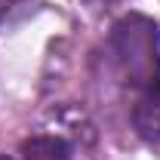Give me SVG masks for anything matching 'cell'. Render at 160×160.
Returning <instances> with one entry per match:
<instances>
[{
  "mask_svg": "<svg viewBox=\"0 0 160 160\" xmlns=\"http://www.w3.org/2000/svg\"><path fill=\"white\" fill-rule=\"evenodd\" d=\"M22 160H71L68 142L59 136H31L22 142Z\"/></svg>",
  "mask_w": 160,
  "mask_h": 160,
  "instance_id": "cell-3",
  "label": "cell"
},
{
  "mask_svg": "<svg viewBox=\"0 0 160 160\" xmlns=\"http://www.w3.org/2000/svg\"><path fill=\"white\" fill-rule=\"evenodd\" d=\"M132 123L145 142H160V71L142 89V99L132 111Z\"/></svg>",
  "mask_w": 160,
  "mask_h": 160,
  "instance_id": "cell-2",
  "label": "cell"
},
{
  "mask_svg": "<svg viewBox=\"0 0 160 160\" xmlns=\"http://www.w3.org/2000/svg\"><path fill=\"white\" fill-rule=\"evenodd\" d=\"M0 160H12V157H6V154H3V157H0Z\"/></svg>",
  "mask_w": 160,
  "mask_h": 160,
  "instance_id": "cell-4",
  "label": "cell"
},
{
  "mask_svg": "<svg viewBox=\"0 0 160 160\" xmlns=\"http://www.w3.org/2000/svg\"><path fill=\"white\" fill-rule=\"evenodd\" d=\"M111 56L129 86L145 89L160 71V28L154 19L129 12L111 28Z\"/></svg>",
  "mask_w": 160,
  "mask_h": 160,
  "instance_id": "cell-1",
  "label": "cell"
}]
</instances>
